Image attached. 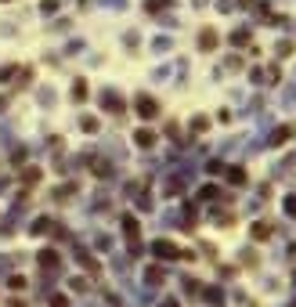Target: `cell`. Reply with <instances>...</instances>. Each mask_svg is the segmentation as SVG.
I'll list each match as a JSON object with an SVG mask.
<instances>
[{"mask_svg":"<svg viewBox=\"0 0 296 307\" xmlns=\"http://www.w3.org/2000/svg\"><path fill=\"white\" fill-rule=\"evenodd\" d=\"M134 112L141 116V119H155V116H159V101H155L152 94H137V101H134Z\"/></svg>","mask_w":296,"mask_h":307,"instance_id":"6da1fadb","label":"cell"},{"mask_svg":"<svg viewBox=\"0 0 296 307\" xmlns=\"http://www.w3.org/2000/svg\"><path fill=\"white\" fill-rule=\"evenodd\" d=\"M152 253L159 257V260H177V257H181V250H177V246L170 242V239H159V242H152Z\"/></svg>","mask_w":296,"mask_h":307,"instance_id":"7a4b0ae2","label":"cell"},{"mask_svg":"<svg viewBox=\"0 0 296 307\" xmlns=\"http://www.w3.org/2000/svg\"><path fill=\"white\" fill-rule=\"evenodd\" d=\"M217 43H221V33L206 25V29L199 33V51H217Z\"/></svg>","mask_w":296,"mask_h":307,"instance_id":"3957f363","label":"cell"},{"mask_svg":"<svg viewBox=\"0 0 296 307\" xmlns=\"http://www.w3.org/2000/svg\"><path fill=\"white\" fill-rule=\"evenodd\" d=\"M36 264H40L43 271H54V268L61 264V257H58L54 250H40V257H36Z\"/></svg>","mask_w":296,"mask_h":307,"instance_id":"277c9868","label":"cell"},{"mask_svg":"<svg viewBox=\"0 0 296 307\" xmlns=\"http://www.w3.org/2000/svg\"><path fill=\"white\" fill-rule=\"evenodd\" d=\"M293 134H296V123H286V127H278V130L271 134V145H275V148H278V145H286Z\"/></svg>","mask_w":296,"mask_h":307,"instance_id":"5b68a950","label":"cell"},{"mask_svg":"<svg viewBox=\"0 0 296 307\" xmlns=\"http://www.w3.org/2000/svg\"><path fill=\"white\" fill-rule=\"evenodd\" d=\"M134 145H137V148H152V145H155V134H152L148 127H141V130L134 134Z\"/></svg>","mask_w":296,"mask_h":307,"instance_id":"8992f818","label":"cell"},{"mask_svg":"<svg viewBox=\"0 0 296 307\" xmlns=\"http://www.w3.org/2000/svg\"><path fill=\"white\" fill-rule=\"evenodd\" d=\"M137 232H141V224H137V217H130V213H127V217H123V235L137 242Z\"/></svg>","mask_w":296,"mask_h":307,"instance_id":"52a82bcc","label":"cell"},{"mask_svg":"<svg viewBox=\"0 0 296 307\" xmlns=\"http://www.w3.org/2000/svg\"><path fill=\"white\" fill-rule=\"evenodd\" d=\"M271 232H275V228H271L268 221H257V224H253V239H257V242H264V239H271Z\"/></svg>","mask_w":296,"mask_h":307,"instance_id":"ba28073f","label":"cell"},{"mask_svg":"<svg viewBox=\"0 0 296 307\" xmlns=\"http://www.w3.org/2000/svg\"><path fill=\"white\" fill-rule=\"evenodd\" d=\"M69 94H72V101H87V94H90V90H87V80H76Z\"/></svg>","mask_w":296,"mask_h":307,"instance_id":"9c48e42d","label":"cell"},{"mask_svg":"<svg viewBox=\"0 0 296 307\" xmlns=\"http://www.w3.org/2000/svg\"><path fill=\"white\" fill-rule=\"evenodd\" d=\"M224 174H228V181H231V184H246V181H249V177H246V170H242V166H228Z\"/></svg>","mask_w":296,"mask_h":307,"instance_id":"30bf717a","label":"cell"},{"mask_svg":"<svg viewBox=\"0 0 296 307\" xmlns=\"http://www.w3.org/2000/svg\"><path fill=\"white\" fill-rule=\"evenodd\" d=\"M33 232H36V235H47V232H54V221H47V217H40V221L33 224Z\"/></svg>","mask_w":296,"mask_h":307,"instance_id":"8fae6325","label":"cell"},{"mask_svg":"<svg viewBox=\"0 0 296 307\" xmlns=\"http://www.w3.org/2000/svg\"><path fill=\"white\" fill-rule=\"evenodd\" d=\"M145 279H148L152 286H159V282H163V268H159V264H152V268L145 271Z\"/></svg>","mask_w":296,"mask_h":307,"instance_id":"7c38bea8","label":"cell"},{"mask_svg":"<svg viewBox=\"0 0 296 307\" xmlns=\"http://www.w3.org/2000/svg\"><path fill=\"white\" fill-rule=\"evenodd\" d=\"M192 130H195V134H206V130H210V119H206V116H195V119H192Z\"/></svg>","mask_w":296,"mask_h":307,"instance_id":"4fadbf2b","label":"cell"},{"mask_svg":"<svg viewBox=\"0 0 296 307\" xmlns=\"http://www.w3.org/2000/svg\"><path fill=\"white\" fill-rule=\"evenodd\" d=\"M231 43H235V47H246V43H249V33H246V29H235V33H231Z\"/></svg>","mask_w":296,"mask_h":307,"instance_id":"5bb4252c","label":"cell"},{"mask_svg":"<svg viewBox=\"0 0 296 307\" xmlns=\"http://www.w3.org/2000/svg\"><path fill=\"white\" fill-rule=\"evenodd\" d=\"M22 181H25V184H36V181H40V170H36V166H25Z\"/></svg>","mask_w":296,"mask_h":307,"instance_id":"9a60e30c","label":"cell"},{"mask_svg":"<svg viewBox=\"0 0 296 307\" xmlns=\"http://www.w3.org/2000/svg\"><path fill=\"white\" fill-rule=\"evenodd\" d=\"M80 127H83L87 134H94V130H98V119H94V116H83V123H80Z\"/></svg>","mask_w":296,"mask_h":307,"instance_id":"2e32d148","label":"cell"},{"mask_svg":"<svg viewBox=\"0 0 296 307\" xmlns=\"http://www.w3.org/2000/svg\"><path fill=\"white\" fill-rule=\"evenodd\" d=\"M170 7V0H148V11L155 14V11H166Z\"/></svg>","mask_w":296,"mask_h":307,"instance_id":"e0dca14e","label":"cell"},{"mask_svg":"<svg viewBox=\"0 0 296 307\" xmlns=\"http://www.w3.org/2000/svg\"><path fill=\"white\" fill-rule=\"evenodd\" d=\"M105 101L112 105V112H123V109H119V105H123V101H119V94H112V90H108V94H105Z\"/></svg>","mask_w":296,"mask_h":307,"instance_id":"ac0fdd59","label":"cell"},{"mask_svg":"<svg viewBox=\"0 0 296 307\" xmlns=\"http://www.w3.org/2000/svg\"><path fill=\"white\" fill-rule=\"evenodd\" d=\"M7 286H11V289H25V286H29V282H25V279H22V275H11V279H7Z\"/></svg>","mask_w":296,"mask_h":307,"instance_id":"d6986e66","label":"cell"},{"mask_svg":"<svg viewBox=\"0 0 296 307\" xmlns=\"http://www.w3.org/2000/svg\"><path fill=\"white\" fill-rule=\"evenodd\" d=\"M76 253H80V260H83V268H87V271H98V264H94V260H90L83 250H76Z\"/></svg>","mask_w":296,"mask_h":307,"instance_id":"ffe728a7","label":"cell"},{"mask_svg":"<svg viewBox=\"0 0 296 307\" xmlns=\"http://www.w3.org/2000/svg\"><path fill=\"white\" fill-rule=\"evenodd\" d=\"M202 293H206V300H213V304H217V300H224V297H221V289H213V286H210V289H202Z\"/></svg>","mask_w":296,"mask_h":307,"instance_id":"44dd1931","label":"cell"},{"mask_svg":"<svg viewBox=\"0 0 296 307\" xmlns=\"http://www.w3.org/2000/svg\"><path fill=\"white\" fill-rule=\"evenodd\" d=\"M286 213H289V217H296V195L286 199Z\"/></svg>","mask_w":296,"mask_h":307,"instance_id":"7402d4cb","label":"cell"},{"mask_svg":"<svg viewBox=\"0 0 296 307\" xmlns=\"http://www.w3.org/2000/svg\"><path fill=\"white\" fill-rule=\"evenodd\" d=\"M51 307H69V300L61 297V293H54V297H51Z\"/></svg>","mask_w":296,"mask_h":307,"instance_id":"603a6c76","label":"cell"},{"mask_svg":"<svg viewBox=\"0 0 296 307\" xmlns=\"http://www.w3.org/2000/svg\"><path fill=\"white\" fill-rule=\"evenodd\" d=\"M184 289H188V293H202V286H199L195 279H188V282H184Z\"/></svg>","mask_w":296,"mask_h":307,"instance_id":"cb8c5ba5","label":"cell"},{"mask_svg":"<svg viewBox=\"0 0 296 307\" xmlns=\"http://www.w3.org/2000/svg\"><path fill=\"white\" fill-rule=\"evenodd\" d=\"M159 307H177V300H163V304H159Z\"/></svg>","mask_w":296,"mask_h":307,"instance_id":"d4e9b609","label":"cell"},{"mask_svg":"<svg viewBox=\"0 0 296 307\" xmlns=\"http://www.w3.org/2000/svg\"><path fill=\"white\" fill-rule=\"evenodd\" d=\"M7 307H25V304H22V300H11V304H7Z\"/></svg>","mask_w":296,"mask_h":307,"instance_id":"484cf974","label":"cell"},{"mask_svg":"<svg viewBox=\"0 0 296 307\" xmlns=\"http://www.w3.org/2000/svg\"><path fill=\"white\" fill-rule=\"evenodd\" d=\"M0 4H11V0H0Z\"/></svg>","mask_w":296,"mask_h":307,"instance_id":"4316f807","label":"cell"}]
</instances>
